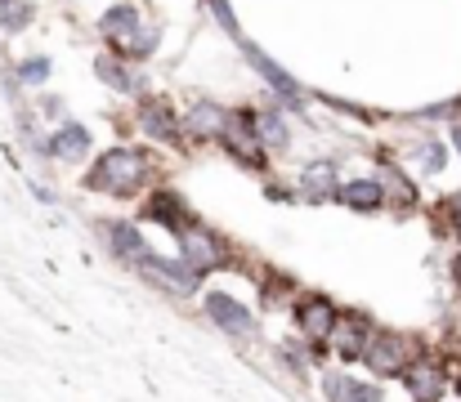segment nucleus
<instances>
[{
    "instance_id": "obj_1",
    "label": "nucleus",
    "mask_w": 461,
    "mask_h": 402,
    "mask_svg": "<svg viewBox=\"0 0 461 402\" xmlns=\"http://www.w3.org/2000/svg\"><path fill=\"white\" fill-rule=\"evenodd\" d=\"M140 179H144V156L131 152V147L104 152L95 161V170L86 174V183L90 188H104V192H131V188H140Z\"/></svg>"
},
{
    "instance_id": "obj_2",
    "label": "nucleus",
    "mask_w": 461,
    "mask_h": 402,
    "mask_svg": "<svg viewBox=\"0 0 461 402\" xmlns=\"http://www.w3.org/2000/svg\"><path fill=\"white\" fill-rule=\"evenodd\" d=\"M412 340L408 335H394V331H385V335H376L372 331V340H367V349H363V358H367V367L376 371V376H399L408 362H412Z\"/></svg>"
},
{
    "instance_id": "obj_3",
    "label": "nucleus",
    "mask_w": 461,
    "mask_h": 402,
    "mask_svg": "<svg viewBox=\"0 0 461 402\" xmlns=\"http://www.w3.org/2000/svg\"><path fill=\"white\" fill-rule=\"evenodd\" d=\"M140 264V272L149 277V281H157V286H166V290H175V295H193L197 290V268L179 264V260H157V255H140L135 260Z\"/></svg>"
},
{
    "instance_id": "obj_4",
    "label": "nucleus",
    "mask_w": 461,
    "mask_h": 402,
    "mask_svg": "<svg viewBox=\"0 0 461 402\" xmlns=\"http://www.w3.org/2000/svg\"><path fill=\"white\" fill-rule=\"evenodd\" d=\"M179 242H184V260L197 268V272L229 264V246H220V237L206 233V228H188V224H184V228H179Z\"/></svg>"
},
{
    "instance_id": "obj_5",
    "label": "nucleus",
    "mask_w": 461,
    "mask_h": 402,
    "mask_svg": "<svg viewBox=\"0 0 461 402\" xmlns=\"http://www.w3.org/2000/svg\"><path fill=\"white\" fill-rule=\"evenodd\" d=\"M206 313H211V322H215L220 331H229V335H256L251 308L238 304V299L224 295V290H211V295H206Z\"/></svg>"
},
{
    "instance_id": "obj_6",
    "label": "nucleus",
    "mask_w": 461,
    "mask_h": 402,
    "mask_svg": "<svg viewBox=\"0 0 461 402\" xmlns=\"http://www.w3.org/2000/svg\"><path fill=\"white\" fill-rule=\"evenodd\" d=\"M242 49H247L251 67H256V72H260V76H265V81L278 90V99H283L287 108H305V90H301V85H296V81H292V76H287V72H283V67H278V63H274V58L260 49V45H251V40H247Z\"/></svg>"
},
{
    "instance_id": "obj_7",
    "label": "nucleus",
    "mask_w": 461,
    "mask_h": 402,
    "mask_svg": "<svg viewBox=\"0 0 461 402\" xmlns=\"http://www.w3.org/2000/svg\"><path fill=\"white\" fill-rule=\"evenodd\" d=\"M224 143H229V152L233 156H242L247 165H265V152H260V134H256V126L247 121V117H224Z\"/></svg>"
},
{
    "instance_id": "obj_8",
    "label": "nucleus",
    "mask_w": 461,
    "mask_h": 402,
    "mask_svg": "<svg viewBox=\"0 0 461 402\" xmlns=\"http://www.w3.org/2000/svg\"><path fill=\"white\" fill-rule=\"evenodd\" d=\"M327 340H331V349L340 358H363V349L372 340V322L367 317H336V326H331Z\"/></svg>"
},
{
    "instance_id": "obj_9",
    "label": "nucleus",
    "mask_w": 461,
    "mask_h": 402,
    "mask_svg": "<svg viewBox=\"0 0 461 402\" xmlns=\"http://www.w3.org/2000/svg\"><path fill=\"white\" fill-rule=\"evenodd\" d=\"M403 371H408V389H412V398L417 402H439L444 398L448 376H444V367H439V362L417 358V367H403Z\"/></svg>"
},
{
    "instance_id": "obj_10",
    "label": "nucleus",
    "mask_w": 461,
    "mask_h": 402,
    "mask_svg": "<svg viewBox=\"0 0 461 402\" xmlns=\"http://www.w3.org/2000/svg\"><path fill=\"white\" fill-rule=\"evenodd\" d=\"M336 317H340V313H336L322 295H313V299L301 304V326H305V335L313 340V344H327V335H331Z\"/></svg>"
},
{
    "instance_id": "obj_11",
    "label": "nucleus",
    "mask_w": 461,
    "mask_h": 402,
    "mask_svg": "<svg viewBox=\"0 0 461 402\" xmlns=\"http://www.w3.org/2000/svg\"><path fill=\"white\" fill-rule=\"evenodd\" d=\"M336 197L349 206V210H381L385 206V188L376 179H354L345 188H336Z\"/></svg>"
},
{
    "instance_id": "obj_12",
    "label": "nucleus",
    "mask_w": 461,
    "mask_h": 402,
    "mask_svg": "<svg viewBox=\"0 0 461 402\" xmlns=\"http://www.w3.org/2000/svg\"><path fill=\"white\" fill-rule=\"evenodd\" d=\"M50 152H54V156H63V161L86 156V152H90V134H86V126H59L54 138H50Z\"/></svg>"
},
{
    "instance_id": "obj_13",
    "label": "nucleus",
    "mask_w": 461,
    "mask_h": 402,
    "mask_svg": "<svg viewBox=\"0 0 461 402\" xmlns=\"http://www.w3.org/2000/svg\"><path fill=\"white\" fill-rule=\"evenodd\" d=\"M135 27H140V13H135L131 4H113V9H104V18H99V31H104L108 40H126Z\"/></svg>"
},
{
    "instance_id": "obj_14",
    "label": "nucleus",
    "mask_w": 461,
    "mask_h": 402,
    "mask_svg": "<svg viewBox=\"0 0 461 402\" xmlns=\"http://www.w3.org/2000/svg\"><path fill=\"white\" fill-rule=\"evenodd\" d=\"M140 126H144V134H153V138H175V112L161 99H149L140 108Z\"/></svg>"
},
{
    "instance_id": "obj_15",
    "label": "nucleus",
    "mask_w": 461,
    "mask_h": 402,
    "mask_svg": "<svg viewBox=\"0 0 461 402\" xmlns=\"http://www.w3.org/2000/svg\"><path fill=\"white\" fill-rule=\"evenodd\" d=\"M301 188H305L309 201H327V197H336V174H331V165H327V161L309 165L305 174H301Z\"/></svg>"
},
{
    "instance_id": "obj_16",
    "label": "nucleus",
    "mask_w": 461,
    "mask_h": 402,
    "mask_svg": "<svg viewBox=\"0 0 461 402\" xmlns=\"http://www.w3.org/2000/svg\"><path fill=\"white\" fill-rule=\"evenodd\" d=\"M224 108H215V103H197L193 112H188V126L184 130L188 134H197V138H211V134H220L224 130Z\"/></svg>"
},
{
    "instance_id": "obj_17",
    "label": "nucleus",
    "mask_w": 461,
    "mask_h": 402,
    "mask_svg": "<svg viewBox=\"0 0 461 402\" xmlns=\"http://www.w3.org/2000/svg\"><path fill=\"white\" fill-rule=\"evenodd\" d=\"M149 215H153V219H161V224H170L175 233L188 224V210H184V201H179V197H166V192H157L153 201H149Z\"/></svg>"
},
{
    "instance_id": "obj_18",
    "label": "nucleus",
    "mask_w": 461,
    "mask_h": 402,
    "mask_svg": "<svg viewBox=\"0 0 461 402\" xmlns=\"http://www.w3.org/2000/svg\"><path fill=\"white\" fill-rule=\"evenodd\" d=\"M95 72L108 81V85H117L122 94H131V90H140V76L131 72V67H117V58H95Z\"/></svg>"
},
{
    "instance_id": "obj_19",
    "label": "nucleus",
    "mask_w": 461,
    "mask_h": 402,
    "mask_svg": "<svg viewBox=\"0 0 461 402\" xmlns=\"http://www.w3.org/2000/svg\"><path fill=\"white\" fill-rule=\"evenodd\" d=\"M108 233H113V251H117V255H131V260L149 255L144 237H140V233H135L131 224H108Z\"/></svg>"
},
{
    "instance_id": "obj_20",
    "label": "nucleus",
    "mask_w": 461,
    "mask_h": 402,
    "mask_svg": "<svg viewBox=\"0 0 461 402\" xmlns=\"http://www.w3.org/2000/svg\"><path fill=\"white\" fill-rule=\"evenodd\" d=\"M27 18H32V0H0V27L5 31L27 27Z\"/></svg>"
},
{
    "instance_id": "obj_21",
    "label": "nucleus",
    "mask_w": 461,
    "mask_h": 402,
    "mask_svg": "<svg viewBox=\"0 0 461 402\" xmlns=\"http://www.w3.org/2000/svg\"><path fill=\"white\" fill-rule=\"evenodd\" d=\"M256 130H260V138H265V143H274V147H287V126H283V117H278V112H265Z\"/></svg>"
},
{
    "instance_id": "obj_22",
    "label": "nucleus",
    "mask_w": 461,
    "mask_h": 402,
    "mask_svg": "<svg viewBox=\"0 0 461 402\" xmlns=\"http://www.w3.org/2000/svg\"><path fill=\"white\" fill-rule=\"evenodd\" d=\"M122 45H126L131 54H149V49H153V45H157V27H144V31L135 27V31H131V36H126Z\"/></svg>"
},
{
    "instance_id": "obj_23",
    "label": "nucleus",
    "mask_w": 461,
    "mask_h": 402,
    "mask_svg": "<svg viewBox=\"0 0 461 402\" xmlns=\"http://www.w3.org/2000/svg\"><path fill=\"white\" fill-rule=\"evenodd\" d=\"M45 76H50V63H45V58H27V63L18 67V81H23V85H41Z\"/></svg>"
},
{
    "instance_id": "obj_24",
    "label": "nucleus",
    "mask_w": 461,
    "mask_h": 402,
    "mask_svg": "<svg viewBox=\"0 0 461 402\" xmlns=\"http://www.w3.org/2000/svg\"><path fill=\"white\" fill-rule=\"evenodd\" d=\"M211 9H215V18H220V27L229 31V36H238V18H233V9H229V0H206Z\"/></svg>"
},
{
    "instance_id": "obj_25",
    "label": "nucleus",
    "mask_w": 461,
    "mask_h": 402,
    "mask_svg": "<svg viewBox=\"0 0 461 402\" xmlns=\"http://www.w3.org/2000/svg\"><path fill=\"white\" fill-rule=\"evenodd\" d=\"M340 402H381V389L376 385H349Z\"/></svg>"
},
{
    "instance_id": "obj_26",
    "label": "nucleus",
    "mask_w": 461,
    "mask_h": 402,
    "mask_svg": "<svg viewBox=\"0 0 461 402\" xmlns=\"http://www.w3.org/2000/svg\"><path fill=\"white\" fill-rule=\"evenodd\" d=\"M322 385H327V398H331V402H340V398H345V389H349L354 380H349V376H327Z\"/></svg>"
},
{
    "instance_id": "obj_27",
    "label": "nucleus",
    "mask_w": 461,
    "mask_h": 402,
    "mask_svg": "<svg viewBox=\"0 0 461 402\" xmlns=\"http://www.w3.org/2000/svg\"><path fill=\"white\" fill-rule=\"evenodd\" d=\"M421 156H426V170H439V165H444V147H439V143H430Z\"/></svg>"
},
{
    "instance_id": "obj_28",
    "label": "nucleus",
    "mask_w": 461,
    "mask_h": 402,
    "mask_svg": "<svg viewBox=\"0 0 461 402\" xmlns=\"http://www.w3.org/2000/svg\"><path fill=\"white\" fill-rule=\"evenodd\" d=\"M453 143H457V152H461V126H457V130H453Z\"/></svg>"
},
{
    "instance_id": "obj_29",
    "label": "nucleus",
    "mask_w": 461,
    "mask_h": 402,
    "mask_svg": "<svg viewBox=\"0 0 461 402\" xmlns=\"http://www.w3.org/2000/svg\"><path fill=\"white\" fill-rule=\"evenodd\" d=\"M453 215H457V233H461V201H457V210H453Z\"/></svg>"
},
{
    "instance_id": "obj_30",
    "label": "nucleus",
    "mask_w": 461,
    "mask_h": 402,
    "mask_svg": "<svg viewBox=\"0 0 461 402\" xmlns=\"http://www.w3.org/2000/svg\"><path fill=\"white\" fill-rule=\"evenodd\" d=\"M453 272H457V277H461V260H457V264H453Z\"/></svg>"
},
{
    "instance_id": "obj_31",
    "label": "nucleus",
    "mask_w": 461,
    "mask_h": 402,
    "mask_svg": "<svg viewBox=\"0 0 461 402\" xmlns=\"http://www.w3.org/2000/svg\"><path fill=\"white\" fill-rule=\"evenodd\" d=\"M457 389H461V380H457Z\"/></svg>"
}]
</instances>
